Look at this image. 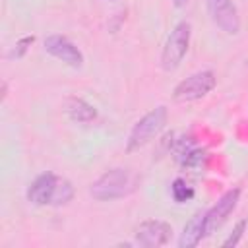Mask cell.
<instances>
[{"label": "cell", "instance_id": "9a60e30c", "mask_svg": "<svg viewBox=\"0 0 248 248\" xmlns=\"http://www.w3.org/2000/svg\"><path fill=\"white\" fill-rule=\"evenodd\" d=\"M246 225H248V221L246 219H240L236 225H234V229H232V232L223 240V248H231V246H236L238 242H240V238H242V234H244V231H246Z\"/></svg>", "mask_w": 248, "mask_h": 248}, {"label": "cell", "instance_id": "ba28073f", "mask_svg": "<svg viewBox=\"0 0 248 248\" xmlns=\"http://www.w3.org/2000/svg\"><path fill=\"white\" fill-rule=\"evenodd\" d=\"M45 50L50 56H54L56 60H60L72 68H81V64H83L81 50L64 35H48L45 39Z\"/></svg>", "mask_w": 248, "mask_h": 248}, {"label": "cell", "instance_id": "3957f363", "mask_svg": "<svg viewBox=\"0 0 248 248\" xmlns=\"http://www.w3.org/2000/svg\"><path fill=\"white\" fill-rule=\"evenodd\" d=\"M190 35H192V25L188 21H178L172 27L161 52V68L165 72H174L180 66L190 46Z\"/></svg>", "mask_w": 248, "mask_h": 248}, {"label": "cell", "instance_id": "7a4b0ae2", "mask_svg": "<svg viewBox=\"0 0 248 248\" xmlns=\"http://www.w3.org/2000/svg\"><path fill=\"white\" fill-rule=\"evenodd\" d=\"M167 118H169V110L163 105L149 110L147 114H143L130 130V136L126 140V151L132 153V151H138L140 147L147 145L155 136H159L163 132Z\"/></svg>", "mask_w": 248, "mask_h": 248}, {"label": "cell", "instance_id": "277c9868", "mask_svg": "<svg viewBox=\"0 0 248 248\" xmlns=\"http://www.w3.org/2000/svg\"><path fill=\"white\" fill-rule=\"evenodd\" d=\"M217 83V78L211 70H202L196 72L192 76H188L186 79H182L174 91H172V99L176 103H192L198 101L202 97H205Z\"/></svg>", "mask_w": 248, "mask_h": 248}, {"label": "cell", "instance_id": "e0dca14e", "mask_svg": "<svg viewBox=\"0 0 248 248\" xmlns=\"http://www.w3.org/2000/svg\"><path fill=\"white\" fill-rule=\"evenodd\" d=\"M112 2H114V0H112Z\"/></svg>", "mask_w": 248, "mask_h": 248}, {"label": "cell", "instance_id": "8fae6325", "mask_svg": "<svg viewBox=\"0 0 248 248\" xmlns=\"http://www.w3.org/2000/svg\"><path fill=\"white\" fill-rule=\"evenodd\" d=\"M66 112L74 122H91L97 118V110L93 105L79 97H70L66 103Z\"/></svg>", "mask_w": 248, "mask_h": 248}, {"label": "cell", "instance_id": "5bb4252c", "mask_svg": "<svg viewBox=\"0 0 248 248\" xmlns=\"http://www.w3.org/2000/svg\"><path fill=\"white\" fill-rule=\"evenodd\" d=\"M33 41H35L33 35H25V37H21V39L12 46V50L8 52V58H23L25 52H27V48L33 45Z\"/></svg>", "mask_w": 248, "mask_h": 248}, {"label": "cell", "instance_id": "9c48e42d", "mask_svg": "<svg viewBox=\"0 0 248 248\" xmlns=\"http://www.w3.org/2000/svg\"><path fill=\"white\" fill-rule=\"evenodd\" d=\"M58 178L54 172H43L39 174L27 188V202L33 205H52Z\"/></svg>", "mask_w": 248, "mask_h": 248}, {"label": "cell", "instance_id": "7c38bea8", "mask_svg": "<svg viewBox=\"0 0 248 248\" xmlns=\"http://www.w3.org/2000/svg\"><path fill=\"white\" fill-rule=\"evenodd\" d=\"M170 196L176 203H184V202L194 198V188L188 186L184 178H174V182L170 186Z\"/></svg>", "mask_w": 248, "mask_h": 248}, {"label": "cell", "instance_id": "6da1fadb", "mask_svg": "<svg viewBox=\"0 0 248 248\" xmlns=\"http://www.w3.org/2000/svg\"><path fill=\"white\" fill-rule=\"evenodd\" d=\"M138 186L140 178L130 169H110L91 184L89 194L97 202H114L134 194Z\"/></svg>", "mask_w": 248, "mask_h": 248}, {"label": "cell", "instance_id": "4fadbf2b", "mask_svg": "<svg viewBox=\"0 0 248 248\" xmlns=\"http://www.w3.org/2000/svg\"><path fill=\"white\" fill-rule=\"evenodd\" d=\"M74 198V186L70 180L66 178H58V186H56V194H54V200H52V205H66L68 202H72Z\"/></svg>", "mask_w": 248, "mask_h": 248}, {"label": "cell", "instance_id": "8992f818", "mask_svg": "<svg viewBox=\"0 0 248 248\" xmlns=\"http://www.w3.org/2000/svg\"><path fill=\"white\" fill-rule=\"evenodd\" d=\"M205 6L211 21L221 31L229 35H236L240 31V17L232 0H205Z\"/></svg>", "mask_w": 248, "mask_h": 248}, {"label": "cell", "instance_id": "52a82bcc", "mask_svg": "<svg viewBox=\"0 0 248 248\" xmlns=\"http://www.w3.org/2000/svg\"><path fill=\"white\" fill-rule=\"evenodd\" d=\"M172 227L159 219H147L136 229V242L145 248H159L170 240Z\"/></svg>", "mask_w": 248, "mask_h": 248}, {"label": "cell", "instance_id": "5b68a950", "mask_svg": "<svg viewBox=\"0 0 248 248\" xmlns=\"http://www.w3.org/2000/svg\"><path fill=\"white\" fill-rule=\"evenodd\" d=\"M238 198H240V188H231L205 211V215H203V234L205 236H211L213 232H217L221 229V225L234 211Z\"/></svg>", "mask_w": 248, "mask_h": 248}, {"label": "cell", "instance_id": "30bf717a", "mask_svg": "<svg viewBox=\"0 0 248 248\" xmlns=\"http://www.w3.org/2000/svg\"><path fill=\"white\" fill-rule=\"evenodd\" d=\"M203 215L205 211H196L184 225L180 238H178V246L180 248H194L200 244V240L205 236L203 234Z\"/></svg>", "mask_w": 248, "mask_h": 248}, {"label": "cell", "instance_id": "2e32d148", "mask_svg": "<svg viewBox=\"0 0 248 248\" xmlns=\"http://www.w3.org/2000/svg\"><path fill=\"white\" fill-rule=\"evenodd\" d=\"M190 0H172V4L176 6V8H182V6H186Z\"/></svg>", "mask_w": 248, "mask_h": 248}]
</instances>
